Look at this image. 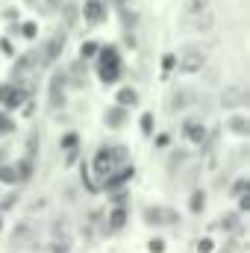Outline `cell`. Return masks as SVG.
<instances>
[{
  "label": "cell",
  "mask_w": 250,
  "mask_h": 253,
  "mask_svg": "<svg viewBox=\"0 0 250 253\" xmlns=\"http://www.w3.org/2000/svg\"><path fill=\"white\" fill-rule=\"evenodd\" d=\"M71 85H77V88H83L85 85V71H83V62H77L71 68Z\"/></svg>",
  "instance_id": "obj_16"
},
{
  "label": "cell",
  "mask_w": 250,
  "mask_h": 253,
  "mask_svg": "<svg viewBox=\"0 0 250 253\" xmlns=\"http://www.w3.org/2000/svg\"><path fill=\"white\" fill-rule=\"evenodd\" d=\"M0 180H3V183H15V180H18L15 165H0Z\"/></svg>",
  "instance_id": "obj_19"
},
{
  "label": "cell",
  "mask_w": 250,
  "mask_h": 253,
  "mask_svg": "<svg viewBox=\"0 0 250 253\" xmlns=\"http://www.w3.org/2000/svg\"><path fill=\"white\" fill-rule=\"evenodd\" d=\"M174 62H177V56H171V53H168V56H165V71H168V68H174Z\"/></svg>",
  "instance_id": "obj_32"
},
{
  "label": "cell",
  "mask_w": 250,
  "mask_h": 253,
  "mask_svg": "<svg viewBox=\"0 0 250 253\" xmlns=\"http://www.w3.org/2000/svg\"><path fill=\"white\" fill-rule=\"evenodd\" d=\"M118 103H121V106H135V103H138V91H135V88H121V91H118Z\"/></svg>",
  "instance_id": "obj_14"
},
{
  "label": "cell",
  "mask_w": 250,
  "mask_h": 253,
  "mask_svg": "<svg viewBox=\"0 0 250 253\" xmlns=\"http://www.w3.org/2000/svg\"><path fill=\"white\" fill-rule=\"evenodd\" d=\"M212 9V3L209 0H188L186 3V24L191 18H197V15H203V12H209Z\"/></svg>",
  "instance_id": "obj_10"
},
{
  "label": "cell",
  "mask_w": 250,
  "mask_h": 253,
  "mask_svg": "<svg viewBox=\"0 0 250 253\" xmlns=\"http://www.w3.org/2000/svg\"><path fill=\"white\" fill-rule=\"evenodd\" d=\"M245 103H248V88L245 85H227L221 91V106L224 109H239Z\"/></svg>",
  "instance_id": "obj_2"
},
{
  "label": "cell",
  "mask_w": 250,
  "mask_h": 253,
  "mask_svg": "<svg viewBox=\"0 0 250 253\" xmlns=\"http://www.w3.org/2000/svg\"><path fill=\"white\" fill-rule=\"evenodd\" d=\"M9 129H12V121L6 115H0V132H9Z\"/></svg>",
  "instance_id": "obj_27"
},
{
  "label": "cell",
  "mask_w": 250,
  "mask_h": 253,
  "mask_svg": "<svg viewBox=\"0 0 250 253\" xmlns=\"http://www.w3.org/2000/svg\"><path fill=\"white\" fill-rule=\"evenodd\" d=\"M188 103H191V91H188V88H180V91H174V94H171L168 109H171V112H180V109H186Z\"/></svg>",
  "instance_id": "obj_8"
},
{
  "label": "cell",
  "mask_w": 250,
  "mask_h": 253,
  "mask_svg": "<svg viewBox=\"0 0 250 253\" xmlns=\"http://www.w3.org/2000/svg\"><path fill=\"white\" fill-rule=\"evenodd\" d=\"M150 251H153V253H162V251H165V245H162V242H150Z\"/></svg>",
  "instance_id": "obj_30"
},
{
  "label": "cell",
  "mask_w": 250,
  "mask_h": 253,
  "mask_svg": "<svg viewBox=\"0 0 250 253\" xmlns=\"http://www.w3.org/2000/svg\"><path fill=\"white\" fill-rule=\"evenodd\" d=\"M65 83H68V74L65 71H56L53 80H50V106L53 109L65 106Z\"/></svg>",
  "instance_id": "obj_3"
},
{
  "label": "cell",
  "mask_w": 250,
  "mask_h": 253,
  "mask_svg": "<svg viewBox=\"0 0 250 253\" xmlns=\"http://www.w3.org/2000/svg\"><path fill=\"white\" fill-rule=\"evenodd\" d=\"M183 162H186V153H183V150H177V153H174V159H171V171H177V165H183Z\"/></svg>",
  "instance_id": "obj_23"
},
{
  "label": "cell",
  "mask_w": 250,
  "mask_h": 253,
  "mask_svg": "<svg viewBox=\"0 0 250 253\" xmlns=\"http://www.w3.org/2000/svg\"><path fill=\"white\" fill-rule=\"evenodd\" d=\"M15 171H18V180H27V177H30V171H33V162H30V159H24V162H18V168H15Z\"/></svg>",
  "instance_id": "obj_21"
},
{
  "label": "cell",
  "mask_w": 250,
  "mask_h": 253,
  "mask_svg": "<svg viewBox=\"0 0 250 253\" xmlns=\"http://www.w3.org/2000/svg\"><path fill=\"white\" fill-rule=\"evenodd\" d=\"M221 230L236 233V230H239V215H224V218H221Z\"/></svg>",
  "instance_id": "obj_18"
},
{
  "label": "cell",
  "mask_w": 250,
  "mask_h": 253,
  "mask_svg": "<svg viewBox=\"0 0 250 253\" xmlns=\"http://www.w3.org/2000/svg\"><path fill=\"white\" fill-rule=\"evenodd\" d=\"M74 144H77V135H74V132H71V135H65V138H62V147H74Z\"/></svg>",
  "instance_id": "obj_29"
},
{
  "label": "cell",
  "mask_w": 250,
  "mask_h": 253,
  "mask_svg": "<svg viewBox=\"0 0 250 253\" xmlns=\"http://www.w3.org/2000/svg\"><path fill=\"white\" fill-rule=\"evenodd\" d=\"M236 197H239V206H242V212H245V209H250V194H248V191H242V194H236Z\"/></svg>",
  "instance_id": "obj_25"
},
{
  "label": "cell",
  "mask_w": 250,
  "mask_h": 253,
  "mask_svg": "<svg viewBox=\"0 0 250 253\" xmlns=\"http://www.w3.org/2000/svg\"><path fill=\"white\" fill-rule=\"evenodd\" d=\"M212 251V242H209V239H203V242H200V253H209Z\"/></svg>",
  "instance_id": "obj_31"
},
{
  "label": "cell",
  "mask_w": 250,
  "mask_h": 253,
  "mask_svg": "<svg viewBox=\"0 0 250 253\" xmlns=\"http://www.w3.org/2000/svg\"><path fill=\"white\" fill-rule=\"evenodd\" d=\"M47 3H50V6H53V9H56V6H59V3H62V0H47Z\"/></svg>",
  "instance_id": "obj_35"
},
{
  "label": "cell",
  "mask_w": 250,
  "mask_h": 253,
  "mask_svg": "<svg viewBox=\"0 0 250 253\" xmlns=\"http://www.w3.org/2000/svg\"><path fill=\"white\" fill-rule=\"evenodd\" d=\"M100 62L121 65V59H118V50H115V47H103V50H100Z\"/></svg>",
  "instance_id": "obj_17"
},
{
  "label": "cell",
  "mask_w": 250,
  "mask_h": 253,
  "mask_svg": "<svg viewBox=\"0 0 250 253\" xmlns=\"http://www.w3.org/2000/svg\"><path fill=\"white\" fill-rule=\"evenodd\" d=\"M174 65H180L183 74H197V71H203V65H206V53H203L200 47H186Z\"/></svg>",
  "instance_id": "obj_1"
},
{
  "label": "cell",
  "mask_w": 250,
  "mask_h": 253,
  "mask_svg": "<svg viewBox=\"0 0 250 253\" xmlns=\"http://www.w3.org/2000/svg\"><path fill=\"white\" fill-rule=\"evenodd\" d=\"M141 126H144V132H150L153 129V115H144L141 118Z\"/></svg>",
  "instance_id": "obj_26"
},
{
  "label": "cell",
  "mask_w": 250,
  "mask_h": 253,
  "mask_svg": "<svg viewBox=\"0 0 250 253\" xmlns=\"http://www.w3.org/2000/svg\"><path fill=\"white\" fill-rule=\"evenodd\" d=\"M242 191H248V180H239V183L233 186V194H242Z\"/></svg>",
  "instance_id": "obj_28"
},
{
  "label": "cell",
  "mask_w": 250,
  "mask_h": 253,
  "mask_svg": "<svg viewBox=\"0 0 250 253\" xmlns=\"http://www.w3.org/2000/svg\"><path fill=\"white\" fill-rule=\"evenodd\" d=\"M74 18H77V9H74V6H68V24H74Z\"/></svg>",
  "instance_id": "obj_33"
},
{
  "label": "cell",
  "mask_w": 250,
  "mask_h": 253,
  "mask_svg": "<svg viewBox=\"0 0 250 253\" xmlns=\"http://www.w3.org/2000/svg\"><path fill=\"white\" fill-rule=\"evenodd\" d=\"M227 129H233L236 135H248L250 132V121L245 118V115H233V118L227 121Z\"/></svg>",
  "instance_id": "obj_12"
},
{
  "label": "cell",
  "mask_w": 250,
  "mask_h": 253,
  "mask_svg": "<svg viewBox=\"0 0 250 253\" xmlns=\"http://www.w3.org/2000/svg\"><path fill=\"white\" fill-rule=\"evenodd\" d=\"M121 74V65H109V62H100V80L103 83H115Z\"/></svg>",
  "instance_id": "obj_13"
},
{
  "label": "cell",
  "mask_w": 250,
  "mask_h": 253,
  "mask_svg": "<svg viewBox=\"0 0 250 253\" xmlns=\"http://www.w3.org/2000/svg\"><path fill=\"white\" fill-rule=\"evenodd\" d=\"M200 209H203V194L197 191V194L191 197V212H200Z\"/></svg>",
  "instance_id": "obj_24"
},
{
  "label": "cell",
  "mask_w": 250,
  "mask_h": 253,
  "mask_svg": "<svg viewBox=\"0 0 250 253\" xmlns=\"http://www.w3.org/2000/svg\"><path fill=\"white\" fill-rule=\"evenodd\" d=\"M124 221H126V212H124V209H115V212H112V218H109V224H112L115 230H121V227H124Z\"/></svg>",
  "instance_id": "obj_20"
},
{
  "label": "cell",
  "mask_w": 250,
  "mask_h": 253,
  "mask_svg": "<svg viewBox=\"0 0 250 253\" xmlns=\"http://www.w3.org/2000/svg\"><path fill=\"white\" fill-rule=\"evenodd\" d=\"M124 106H115V109H109V112H106V124L109 126H121L124 124Z\"/></svg>",
  "instance_id": "obj_15"
},
{
  "label": "cell",
  "mask_w": 250,
  "mask_h": 253,
  "mask_svg": "<svg viewBox=\"0 0 250 253\" xmlns=\"http://www.w3.org/2000/svg\"><path fill=\"white\" fill-rule=\"evenodd\" d=\"M85 21L88 24H100L103 18H106V9H103V3L100 0H85Z\"/></svg>",
  "instance_id": "obj_6"
},
{
  "label": "cell",
  "mask_w": 250,
  "mask_h": 253,
  "mask_svg": "<svg viewBox=\"0 0 250 253\" xmlns=\"http://www.w3.org/2000/svg\"><path fill=\"white\" fill-rule=\"evenodd\" d=\"M115 168V159H112V153L109 150H100L97 156H94V171L97 174H109Z\"/></svg>",
  "instance_id": "obj_9"
},
{
  "label": "cell",
  "mask_w": 250,
  "mask_h": 253,
  "mask_svg": "<svg viewBox=\"0 0 250 253\" xmlns=\"http://www.w3.org/2000/svg\"><path fill=\"white\" fill-rule=\"evenodd\" d=\"M65 47V36L62 33H56V36H50V42L44 44V53H42V65H53L59 59V53H62Z\"/></svg>",
  "instance_id": "obj_4"
},
{
  "label": "cell",
  "mask_w": 250,
  "mask_h": 253,
  "mask_svg": "<svg viewBox=\"0 0 250 253\" xmlns=\"http://www.w3.org/2000/svg\"><path fill=\"white\" fill-rule=\"evenodd\" d=\"M36 33V24H24V36H33Z\"/></svg>",
  "instance_id": "obj_34"
},
{
  "label": "cell",
  "mask_w": 250,
  "mask_h": 253,
  "mask_svg": "<svg viewBox=\"0 0 250 253\" xmlns=\"http://www.w3.org/2000/svg\"><path fill=\"white\" fill-rule=\"evenodd\" d=\"M21 100H24V94L18 85H0V103L3 106H18Z\"/></svg>",
  "instance_id": "obj_7"
},
{
  "label": "cell",
  "mask_w": 250,
  "mask_h": 253,
  "mask_svg": "<svg viewBox=\"0 0 250 253\" xmlns=\"http://www.w3.org/2000/svg\"><path fill=\"white\" fill-rule=\"evenodd\" d=\"M144 221L147 224H174L177 221V212H171V209H153V206H147L144 209Z\"/></svg>",
  "instance_id": "obj_5"
},
{
  "label": "cell",
  "mask_w": 250,
  "mask_h": 253,
  "mask_svg": "<svg viewBox=\"0 0 250 253\" xmlns=\"http://www.w3.org/2000/svg\"><path fill=\"white\" fill-rule=\"evenodd\" d=\"M183 129H186V138H188V141H203V138H206V126L200 124V121H186V126H183Z\"/></svg>",
  "instance_id": "obj_11"
},
{
  "label": "cell",
  "mask_w": 250,
  "mask_h": 253,
  "mask_svg": "<svg viewBox=\"0 0 250 253\" xmlns=\"http://www.w3.org/2000/svg\"><path fill=\"white\" fill-rule=\"evenodd\" d=\"M94 53H97V44H94V42H85V44H83V50H80V56H83V59H85V56H94Z\"/></svg>",
  "instance_id": "obj_22"
}]
</instances>
